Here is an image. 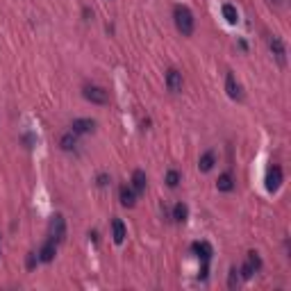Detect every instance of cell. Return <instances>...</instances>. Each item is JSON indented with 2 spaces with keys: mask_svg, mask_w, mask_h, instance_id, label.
Returning a JSON list of instances; mask_svg holds the SVG:
<instances>
[{
  "mask_svg": "<svg viewBox=\"0 0 291 291\" xmlns=\"http://www.w3.org/2000/svg\"><path fill=\"white\" fill-rule=\"evenodd\" d=\"M173 18H175V27L182 32L184 36H191L193 34V14H191L189 7H184V5H177L175 9H173Z\"/></svg>",
  "mask_w": 291,
  "mask_h": 291,
  "instance_id": "1",
  "label": "cell"
},
{
  "mask_svg": "<svg viewBox=\"0 0 291 291\" xmlns=\"http://www.w3.org/2000/svg\"><path fill=\"white\" fill-rule=\"evenodd\" d=\"M48 232H50V239H53L55 244H62L64 241V236H66V221H64L62 214H55L53 216Z\"/></svg>",
  "mask_w": 291,
  "mask_h": 291,
  "instance_id": "2",
  "label": "cell"
},
{
  "mask_svg": "<svg viewBox=\"0 0 291 291\" xmlns=\"http://www.w3.org/2000/svg\"><path fill=\"white\" fill-rule=\"evenodd\" d=\"M84 98L89 103H95V105H107L109 103V93L103 89V86H84Z\"/></svg>",
  "mask_w": 291,
  "mask_h": 291,
  "instance_id": "3",
  "label": "cell"
},
{
  "mask_svg": "<svg viewBox=\"0 0 291 291\" xmlns=\"http://www.w3.org/2000/svg\"><path fill=\"white\" fill-rule=\"evenodd\" d=\"M259 268H262V259H259L257 253H248V259H246V264L241 266V277L244 280H248V277H253V273H257Z\"/></svg>",
  "mask_w": 291,
  "mask_h": 291,
  "instance_id": "4",
  "label": "cell"
},
{
  "mask_svg": "<svg viewBox=\"0 0 291 291\" xmlns=\"http://www.w3.org/2000/svg\"><path fill=\"white\" fill-rule=\"evenodd\" d=\"M268 48H271L273 57L277 59V64L284 66L286 64V48H284V43H282L280 36H271V39H268Z\"/></svg>",
  "mask_w": 291,
  "mask_h": 291,
  "instance_id": "5",
  "label": "cell"
},
{
  "mask_svg": "<svg viewBox=\"0 0 291 291\" xmlns=\"http://www.w3.org/2000/svg\"><path fill=\"white\" fill-rule=\"evenodd\" d=\"M280 184H282V168L280 166L268 168V173H266V189L271 191V193H275V191L280 189Z\"/></svg>",
  "mask_w": 291,
  "mask_h": 291,
  "instance_id": "6",
  "label": "cell"
},
{
  "mask_svg": "<svg viewBox=\"0 0 291 291\" xmlns=\"http://www.w3.org/2000/svg\"><path fill=\"white\" fill-rule=\"evenodd\" d=\"M182 73L180 71H175V68H171V71L166 73V86H168V91L171 93H177V91H182Z\"/></svg>",
  "mask_w": 291,
  "mask_h": 291,
  "instance_id": "7",
  "label": "cell"
},
{
  "mask_svg": "<svg viewBox=\"0 0 291 291\" xmlns=\"http://www.w3.org/2000/svg\"><path fill=\"white\" fill-rule=\"evenodd\" d=\"M93 127H95V121H91V118H75L71 130L75 134H86V132H93Z\"/></svg>",
  "mask_w": 291,
  "mask_h": 291,
  "instance_id": "8",
  "label": "cell"
},
{
  "mask_svg": "<svg viewBox=\"0 0 291 291\" xmlns=\"http://www.w3.org/2000/svg\"><path fill=\"white\" fill-rule=\"evenodd\" d=\"M55 253H57V244H55L53 239H48L43 246H41V250H39V259H41V262L48 264V262H53V259H55Z\"/></svg>",
  "mask_w": 291,
  "mask_h": 291,
  "instance_id": "9",
  "label": "cell"
},
{
  "mask_svg": "<svg viewBox=\"0 0 291 291\" xmlns=\"http://www.w3.org/2000/svg\"><path fill=\"white\" fill-rule=\"evenodd\" d=\"M225 89H227V95H230L232 100H241V86L236 84V80H234V75L232 73H227V77H225Z\"/></svg>",
  "mask_w": 291,
  "mask_h": 291,
  "instance_id": "10",
  "label": "cell"
},
{
  "mask_svg": "<svg viewBox=\"0 0 291 291\" xmlns=\"http://www.w3.org/2000/svg\"><path fill=\"white\" fill-rule=\"evenodd\" d=\"M193 253L198 255L205 264H207L209 257H212V246H209L207 241H196V244H193Z\"/></svg>",
  "mask_w": 291,
  "mask_h": 291,
  "instance_id": "11",
  "label": "cell"
},
{
  "mask_svg": "<svg viewBox=\"0 0 291 291\" xmlns=\"http://www.w3.org/2000/svg\"><path fill=\"white\" fill-rule=\"evenodd\" d=\"M132 189H134L136 193H143L146 191V173L139 171V168L132 173Z\"/></svg>",
  "mask_w": 291,
  "mask_h": 291,
  "instance_id": "12",
  "label": "cell"
},
{
  "mask_svg": "<svg viewBox=\"0 0 291 291\" xmlns=\"http://www.w3.org/2000/svg\"><path fill=\"white\" fill-rule=\"evenodd\" d=\"M77 146V134L75 132H66V134H62V139H59V148L62 150H73Z\"/></svg>",
  "mask_w": 291,
  "mask_h": 291,
  "instance_id": "13",
  "label": "cell"
},
{
  "mask_svg": "<svg viewBox=\"0 0 291 291\" xmlns=\"http://www.w3.org/2000/svg\"><path fill=\"white\" fill-rule=\"evenodd\" d=\"M112 232H114V241H116V244L125 241V225H123L121 218H114L112 221Z\"/></svg>",
  "mask_w": 291,
  "mask_h": 291,
  "instance_id": "14",
  "label": "cell"
},
{
  "mask_svg": "<svg viewBox=\"0 0 291 291\" xmlns=\"http://www.w3.org/2000/svg\"><path fill=\"white\" fill-rule=\"evenodd\" d=\"M134 203H136V191L123 186L121 189V205L123 207H134Z\"/></svg>",
  "mask_w": 291,
  "mask_h": 291,
  "instance_id": "15",
  "label": "cell"
},
{
  "mask_svg": "<svg viewBox=\"0 0 291 291\" xmlns=\"http://www.w3.org/2000/svg\"><path fill=\"white\" fill-rule=\"evenodd\" d=\"M216 189L218 191H232V189H234V180H232L230 173H223V175H218Z\"/></svg>",
  "mask_w": 291,
  "mask_h": 291,
  "instance_id": "16",
  "label": "cell"
},
{
  "mask_svg": "<svg viewBox=\"0 0 291 291\" xmlns=\"http://www.w3.org/2000/svg\"><path fill=\"white\" fill-rule=\"evenodd\" d=\"M214 162H216V159H214V153H205L203 157H200V162H198V168L203 173H207V171L214 168Z\"/></svg>",
  "mask_w": 291,
  "mask_h": 291,
  "instance_id": "17",
  "label": "cell"
},
{
  "mask_svg": "<svg viewBox=\"0 0 291 291\" xmlns=\"http://www.w3.org/2000/svg\"><path fill=\"white\" fill-rule=\"evenodd\" d=\"M186 216H189V209H186V205L177 203L175 207H173V218H175L177 223H184V221H186Z\"/></svg>",
  "mask_w": 291,
  "mask_h": 291,
  "instance_id": "18",
  "label": "cell"
},
{
  "mask_svg": "<svg viewBox=\"0 0 291 291\" xmlns=\"http://www.w3.org/2000/svg\"><path fill=\"white\" fill-rule=\"evenodd\" d=\"M223 16H225V21L230 23V25H234V23L239 21V14H236V9L232 7V5H223Z\"/></svg>",
  "mask_w": 291,
  "mask_h": 291,
  "instance_id": "19",
  "label": "cell"
},
{
  "mask_svg": "<svg viewBox=\"0 0 291 291\" xmlns=\"http://www.w3.org/2000/svg\"><path fill=\"white\" fill-rule=\"evenodd\" d=\"M166 184L171 186V189H175V186L180 184V173H177V171H168L166 173Z\"/></svg>",
  "mask_w": 291,
  "mask_h": 291,
  "instance_id": "20",
  "label": "cell"
},
{
  "mask_svg": "<svg viewBox=\"0 0 291 291\" xmlns=\"http://www.w3.org/2000/svg\"><path fill=\"white\" fill-rule=\"evenodd\" d=\"M236 282H239V275H236V268H230V280H227V284H230V289H234Z\"/></svg>",
  "mask_w": 291,
  "mask_h": 291,
  "instance_id": "21",
  "label": "cell"
},
{
  "mask_svg": "<svg viewBox=\"0 0 291 291\" xmlns=\"http://www.w3.org/2000/svg\"><path fill=\"white\" fill-rule=\"evenodd\" d=\"M36 259H39V257H36L34 253L27 255V268H34V262H36Z\"/></svg>",
  "mask_w": 291,
  "mask_h": 291,
  "instance_id": "22",
  "label": "cell"
},
{
  "mask_svg": "<svg viewBox=\"0 0 291 291\" xmlns=\"http://www.w3.org/2000/svg\"><path fill=\"white\" fill-rule=\"evenodd\" d=\"M98 184H100V186L107 184V175H100V177H98Z\"/></svg>",
  "mask_w": 291,
  "mask_h": 291,
  "instance_id": "23",
  "label": "cell"
},
{
  "mask_svg": "<svg viewBox=\"0 0 291 291\" xmlns=\"http://www.w3.org/2000/svg\"><path fill=\"white\" fill-rule=\"evenodd\" d=\"M273 3H275V5H284V0H273Z\"/></svg>",
  "mask_w": 291,
  "mask_h": 291,
  "instance_id": "24",
  "label": "cell"
}]
</instances>
